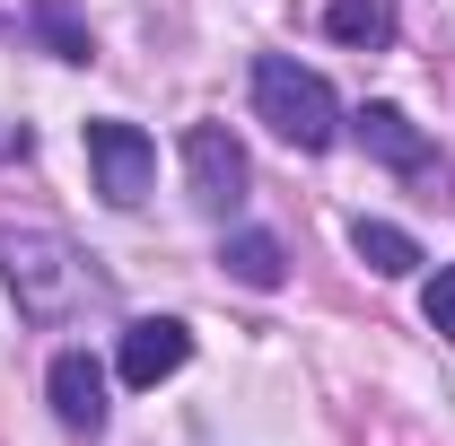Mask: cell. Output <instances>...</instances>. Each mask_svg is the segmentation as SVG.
Returning a JSON list of instances; mask_svg holds the SVG:
<instances>
[{
	"label": "cell",
	"mask_w": 455,
	"mask_h": 446,
	"mask_svg": "<svg viewBox=\"0 0 455 446\" xmlns=\"http://www.w3.org/2000/svg\"><path fill=\"white\" fill-rule=\"evenodd\" d=\"M0 280L18 289V315H36V324H70L97 298L88 254L61 227H0Z\"/></svg>",
	"instance_id": "cell-1"
},
{
	"label": "cell",
	"mask_w": 455,
	"mask_h": 446,
	"mask_svg": "<svg viewBox=\"0 0 455 446\" xmlns=\"http://www.w3.org/2000/svg\"><path fill=\"white\" fill-rule=\"evenodd\" d=\"M254 114L281 131L289 149H333V131H341V106H333V88H324V70H307L298 53L254 61Z\"/></svg>",
	"instance_id": "cell-2"
},
{
	"label": "cell",
	"mask_w": 455,
	"mask_h": 446,
	"mask_svg": "<svg viewBox=\"0 0 455 446\" xmlns=\"http://www.w3.org/2000/svg\"><path fill=\"white\" fill-rule=\"evenodd\" d=\"M88 175H97V193H106L114 211H140L149 184H158V149H149V131L123 123V114H97V123H88Z\"/></svg>",
	"instance_id": "cell-3"
},
{
	"label": "cell",
	"mask_w": 455,
	"mask_h": 446,
	"mask_svg": "<svg viewBox=\"0 0 455 446\" xmlns=\"http://www.w3.org/2000/svg\"><path fill=\"white\" fill-rule=\"evenodd\" d=\"M184 184H193V202L220 211V219L254 193V167H245V149H236L228 123H193V131H184Z\"/></svg>",
	"instance_id": "cell-4"
},
{
	"label": "cell",
	"mask_w": 455,
	"mask_h": 446,
	"mask_svg": "<svg viewBox=\"0 0 455 446\" xmlns=\"http://www.w3.org/2000/svg\"><path fill=\"white\" fill-rule=\"evenodd\" d=\"M184 359H193V333H184L175 315H140V324H123V350H114V377L149 394V386H167V377L184 368Z\"/></svg>",
	"instance_id": "cell-5"
},
{
	"label": "cell",
	"mask_w": 455,
	"mask_h": 446,
	"mask_svg": "<svg viewBox=\"0 0 455 446\" xmlns=\"http://www.w3.org/2000/svg\"><path fill=\"white\" fill-rule=\"evenodd\" d=\"M350 131H359V149H368L377 167H395V175H429V167H438V149H429V131H420V123H411L403 106H386V97L350 114Z\"/></svg>",
	"instance_id": "cell-6"
},
{
	"label": "cell",
	"mask_w": 455,
	"mask_h": 446,
	"mask_svg": "<svg viewBox=\"0 0 455 446\" xmlns=\"http://www.w3.org/2000/svg\"><path fill=\"white\" fill-rule=\"evenodd\" d=\"M44 394H53V420L70 438H97L106 429V368L88 350H61L53 368H44Z\"/></svg>",
	"instance_id": "cell-7"
},
{
	"label": "cell",
	"mask_w": 455,
	"mask_h": 446,
	"mask_svg": "<svg viewBox=\"0 0 455 446\" xmlns=\"http://www.w3.org/2000/svg\"><path fill=\"white\" fill-rule=\"evenodd\" d=\"M220 272L236 280V289H281L289 280V245L272 236V227H236L220 245Z\"/></svg>",
	"instance_id": "cell-8"
},
{
	"label": "cell",
	"mask_w": 455,
	"mask_h": 446,
	"mask_svg": "<svg viewBox=\"0 0 455 446\" xmlns=\"http://www.w3.org/2000/svg\"><path fill=\"white\" fill-rule=\"evenodd\" d=\"M350 254H359L377 280H411L420 272V236L395 227V219H350Z\"/></svg>",
	"instance_id": "cell-9"
},
{
	"label": "cell",
	"mask_w": 455,
	"mask_h": 446,
	"mask_svg": "<svg viewBox=\"0 0 455 446\" xmlns=\"http://www.w3.org/2000/svg\"><path fill=\"white\" fill-rule=\"evenodd\" d=\"M27 27L44 36V53H53V61H97V36H88V18H79L70 0H36Z\"/></svg>",
	"instance_id": "cell-10"
},
{
	"label": "cell",
	"mask_w": 455,
	"mask_h": 446,
	"mask_svg": "<svg viewBox=\"0 0 455 446\" xmlns=\"http://www.w3.org/2000/svg\"><path fill=\"white\" fill-rule=\"evenodd\" d=\"M324 36H333V44H386V36H395V9H386V0H333V9H324Z\"/></svg>",
	"instance_id": "cell-11"
},
{
	"label": "cell",
	"mask_w": 455,
	"mask_h": 446,
	"mask_svg": "<svg viewBox=\"0 0 455 446\" xmlns=\"http://www.w3.org/2000/svg\"><path fill=\"white\" fill-rule=\"evenodd\" d=\"M420 315H429V333H438V341H455V263L420 289Z\"/></svg>",
	"instance_id": "cell-12"
}]
</instances>
